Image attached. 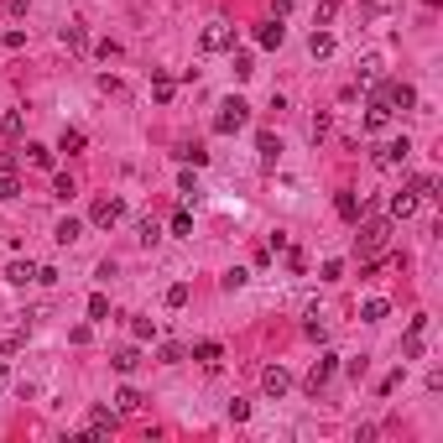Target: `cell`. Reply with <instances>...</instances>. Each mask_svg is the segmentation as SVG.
I'll list each match as a JSON object with an SVG mask.
<instances>
[{
  "instance_id": "cell-9",
  "label": "cell",
  "mask_w": 443,
  "mask_h": 443,
  "mask_svg": "<svg viewBox=\"0 0 443 443\" xmlns=\"http://www.w3.org/2000/svg\"><path fill=\"white\" fill-rule=\"evenodd\" d=\"M115 423H120V412H115V407H94V412H89V438H110V433H115Z\"/></svg>"
},
{
  "instance_id": "cell-33",
  "label": "cell",
  "mask_w": 443,
  "mask_h": 443,
  "mask_svg": "<svg viewBox=\"0 0 443 443\" xmlns=\"http://www.w3.org/2000/svg\"><path fill=\"white\" fill-rule=\"evenodd\" d=\"M136 240H141V245H157V240H162V230H157V219H141V224H136Z\"/></svg>"
},
{
  "instance_id": "cell-40",
  "label": "cell",
  "mask_w": 443,
  "mask_h": 443,
  "mask_svg": "<svg viewBox=\"0 0 443 443\" xmlns=\"http://www.w3.org/2000/svg\"><path fill=\"white\" fill-rule=\"evenodd\" d=\"M256 73V63H250V52H235V78H250Z\"/></svg>"
},
{
  "instance_id": "cell-31",
  "label": "cell",
  "mask_w": 443,
  "mask_h": 443,
  "mask_svg": "<svg viewBox=\"0 0 443 443\" xmlns=\"http://www.w3.org/2000/svg\"><path fill=\"white\" fill-rule=\"evenodd\" d=\"M256 152L266 157V162H277V152H281V141L272 136V131H261V136H256Z\"/></svg>"
},
{
  "instance_id": "cell-30",
  "label": "cell",
  "mask_w": 443,
  "mask_h": 443,
  "mask_svg": "<svg viewBox=\"0 0 443 443\" xmlns=\"http://www.w3.org/2000/svg\"><path fill=\"white\" fill-rule=\"evenodd\" d=\"M245 281H250V272H245V266H230V272L219 277V287H224V292H235V287H245Z\"/></svg>"
},
{
  "instance_id": "cell-41",
  "label": "cell",
  "mask_w": 443,
  "mask_h": 443,
  "mask_svg": "<svg viewBox=\"0 0 443 443\" xmlns=\"http://www.w3.org/2000/svg\"><path fill=\"white\" fill-rule=\"evenodd\" d=\"M178 193L183 198H198V178H193V172H183V178H178Z\"/></svg>"
},
{
  "instance_id": "cell-46",
  "label": "cell",
  "mask_w": 443,
  "mask_h": 443,
  "mask_svg": "<svg viewBox=\"0 0 443 443\" xmlns=\"http://www.w3.org/2000/svg\"><path fill=\"white\" fill-rule=\"evenodd\" d=\"M344 277V261H324V281H339Z\"/></svg>"
},
{
  "instance_id": "cell-15",
  "label": "cell",
  "mask_w": 443,
  "mask_h": 443,
  "mask_svg": "<svg viewBox=\"0 0 443 443\" xmlns=\"http://www.w3.org/2000/svg\"><path fill=\"white\" fill-rule=\"evenodd\" d=\"M146 407V396L136 392V386H120V392H115V412H141Z\"/></svg>"
},
{
  "instance_id": "cell-2",
  "label": "cell",
  "mask_w": 443,
  "mask_h": 443,
  "mask_svg": "<svg viewBox=\"0 0 443 443\" xmlns=\"http://www.w3.org/2000/svg\"><path fill=\"white\" fill-rule=\"evenodd\" d=\"M386 240H392V219H365V224H360V235H355L360 261H375L386 250Z\"/></svg>"
},
{
  "instance_id": "cell-38",
  "label": "cell",
  "mask_w": 443,
  "mask_h": 443,
  "mask_svg": "<svg viewBox=\"0 0 443 443\" xmlns=\"http://www.w3.org/2000/svg\"><path fill=\"white\" fill-rule=\"evenodd\" d=\"M188 350H183V344H162V350H157V360H162V365H178V360H183Z\"/></svg>"
},
{
  "instance_id": "cell-28",
  "label": "cell",
  "mask_w": 443,
  "mask_h": 443,
  "mask_svg": "<svg viewBox=\"0 0 443 443\" xmlns=\"http://www.w3.org/2000/svg\"><path fill=\"white\" fill-rule=\"evenodd\" d=\"M16 193H21V178H16V172L6 167V172H0V204H11Z\"/></svg>"
},
{
  "instance_id": "cell-1",
  "label": "cell",
  "mask_w": 443,
  "mask_h": 443,
  "mask_svg": "<svg viewBox=\"0 0 443 443\" xmlns=\"http://www.w3.org/2000/svg\"><path fill=\"white\" fill-rule=\"evenodd\" d=\"M370 99L386 104V110H418V89H412L407 78H386V84H375Z\"/></svg>"
},
{
  "instance_id": "cell-32",
  "label": "cell",
  "mask_w": 443,
  "mask_h": 443,
  "mask_svg": "<svg viewBox=\"0 0 443 443\" xmlns=\"http://www.w3.org/2000/svg\"><path fill=\"white\" fill-rule=\"evenodd\" d=\"M172 157H178V162H193V167H204V162H209V152H204V146H178Z\"/></svg>"
},
{
  "instance_id": "cell-22",
  "label": "cell",
  "mask_w": 443,
  "mask_h": 443,
  "mask_svg": "<svg viewBox=\"0 0 443 443\" xmlns=\"http://www.w3.org/2000/svg\"><path fill=\"white\" fill-rule=\"evenodd\" d=\"M386 313H392V303H386V298H365V308H360V318H365V324H381Z\"/></svg>"
},
{
  "instance_id": "cell-6",
  "label": "cell",
  "mask_w": 443,
  "mask_h": 443,
  "mask_svg": "<svg viewBox=\"0 0 443 443\" xmlns=\"http://www.w3.org/2000/svg\"><path fill=\"white\" fill-rule=\"evenodd\" d=\"M204 52H235V26L230 21H209L204 26Z\"/></svg>"
},
{
  "instance_id": "cell-43",
  "label": "cell",
  "mask_w": 443,
  "mask_h": 443,
  "mask_svg": "<svg viewBox=\"0 0 443 443\" xmlns=\"http://www.w3.org/2000/svg\"><path fill=\"white\" fill-rule=\"evenodd\" d=\"M334 11H339V0H324V6H318V26H329V21H334Z\"/></svg>"
},
{
  "instance_id": "cell-12",
  "label": "cell",
  "mask_w": 443,
  "mask_h": 443,
  "mask_svg": "<svg viewBox=\"0 0 443 443\" xmlns=\"http://www.w3.org/2000/svg\"><path fill=\"white\" fill-rule=\"evenodd\" d=\"M334 214H339L344 224H360V214H365V204H360L355 193H339V198H334Z\"/></svg>"
},
{
  "instance_id": "cell-16",
  "label": "cell",
  "mask_w": 443,
  "mask_h": 443,
  "mask_svg": "<svg viewBox=\"0 0 443 443\" xmlns=\"http://www.w3.org/2000/svg\"><path fill=\"white\" fill-rule=\"evenodd\" d=\"M110 365H115L120 375H131V370L141 365V350H136V344H126V350H115V355H110Z\"/></svg>"
},
{
  "instance_id": "cell-39",
  "label": "cell",
  "mask_w": 443,
  "mask_h": 443,
  "mask_svg": "<svg viewBox=\"0 0 443 443\" xmlns=\"http://www.w3.org/2000/svg\"><path fill=\"white\" fill-rule=\"evenodd\" d=\"M188 230H193V214L178 209V214H172V235H188Z\"/></svg>"
},
{
  "instance_id": "cell-45",
  "label": "cell",
  "mask_w": 443,
  "mask_h": 443,
  "mask_svg": "<svg viewBox=\"0 0 443 443\" xmlns=\"http://www.w3.org/2000/svg\"><path fill=\"white\" fill-rule=\"evenodd\" d=\"M0 47H11V52L26 47V32H6V37H0Z\"/></svg>"
},
{
  "instance_id": "cell-7",
  "label": "cell",
  "mask_w": 443,
  "mask_h": 443,
  "mask_svg": "<svg viewBox=\"0 0 443 443\" xmlns=\"http://www.w3.org/2000/svg\"><path fill=\"white\" fill-rule=\"evenodd\" d=\"M334 370H339V360H334V355H318V360H313V370H308V381H303V386H308V396L324 392V386L334 381Z\"/></svg>"
},
{
  "instance_id": "cell-14",
  "label": "cell",
  "mask_w": 443,
  "mask_h": 443,
  "mask_svg": "<svg viewBox=\"0 0 443 443\" xmlns=\"http://www.w3.org/2000/svg\"><path fill=\"white\" fill-rule=\"evenodd\" d=\"M256 42H261V47H281V42H287V26L272 16L266 26H256Z\"/></svg>"
},
{
  "instance_id": "cell-21",
  "label": "cell",
  "mask_w": 443,
  "mask_h": 443,
  "mask_svg": "<svg viewBox=\"0 0 443 443\" xmlns=\"http://www.w3.org/2000/svg\"><path fill=\"white\" fill-rule=\"evenodd\" d=\"M26 162H32L37 172H52V146H37L32 141V146H26Z\"/></svg>"
},
{
  "instance_id": "cell-8",
  "label": "cell",
  "mask_w": 443,
  "mask_h": 443,
  "mask_svg": "<svg viewBox=\"0 0 443 443\" xmlns=\"http://www.w3.org/2000/svg\"><path fill=\"white\" fill-rule=\"evenodd\" d=\"M261 392H266V396H287V392H292V375L281 370V365H266V370H261Z\"/></svg>"
},
{
  "instance_id": "cell-25",
  "label": "cell",
  "mask_w": 443,
  "mask_h": 443,
  "mask_svg": "<svg viewBox=\"0 0 443 443\" xmlns=\"http://www.w3.org/2000/svg\"><path fill=\"white\" fill-rule=\"evenodd\" d=\"M407 188H412L418 198H438V178H433V172H418V178H412Z\"/></svg>"
},
{
  "instance_id": "cell-42",
  "label": "cell",
  "mask_w": 443,
  "mask_h": 443,
  "mask_svg": "<svg viewBox=\"0 0 443 443\" xmlns=\"http://www.w3.org/2000/svg\"><path fill=\"white\" fill-rule=\"evenodd\" d=\"M287 266H292V272H308V256H303L298 245H287Z\"/></svg>"
},
{
  "instance_id": "cell-3",
  "label": "cell",
  "mask_w": 443,
  "mask_h": 443,
  "mask_svg": "<svg viewBox=\"0 0 443 443\" xmlns=\"http://www.w3.org/2000/svg\"><path fill=\"white\" fill-rule=\"evenodd\" d=\"M245 126H250V104L230 94V99L219 104V115H214V131H219V136H235V131H245Z\"/></svg>"
},
{
  "instance_id": "cell-26",
  "label": "cell",
  "mask_w": 443,
  "mask_h": 443,
  "mask_svg": "<svg viewBox=\"0 0 443 443\" xmlns=\"http://www.w3.org/2000/svg\"><path fill=\"white\" fill-rule=\"evenodd\" d=\"M21 131H26V115H21V110H11L6 120H0V136H6V141H16Z\"/></svg>"
},
{
  "instance_id": "cell-29",
  "label": "cell",
  "mask_w": 443,
  "mask_h": 443,
  "mask_svg": "<svg viewBox=\"0 0 443 443\" xmlns=\"http://www.w3.org/2000/svg\"><path fill=\"white\" fill-rule=\"evenodd\" d=\"M303 334H308V339H313V344H324V339H329V324H324V318H318V313H308Z\"/></svg>"
},
{
  "instance_id": "cell-17",
  "label": "cell",
  "mask_w": 443,
  "mask_h": 443,
  "mask_svg": "<svg viewBox=\"0 0 443 443\" xmlns=\"http://www.w3.org/2000/svg\"><path fill=\"white\" fill-rule=\"evenodd\" d=\"M308 52H313V58H334V32H324V26H318V32L308 37Z\"/></svg>"
},
{
  "instance_id": "cell-4",
  "label": "cell",
  "mask_w": 443,
  "mask_h": 443,
  "mask_svg": "<svg viewBox=\"0 0 443 443\" xmlns=\"http://www.w3.org/2000/svg\"><path fill=\"white\" fill-rule=\"evenodd\" d=\"M120 219H126V204H120V198H94L89 224H99V230H115Z\"/></svg>"
},
{
  "instance_id": "cell-20",
  "label": "cell",
  "mask_w": 443,
  "mask_h": 443,
  "mask_svg": "<svg viewBox=\"0 0 443 443\" xmlns=\"http://www.w3.org/2000/svg\"><path fill=\"white\" fill-rule=\"evenodd\" d=\"M58 37H63V47H68V52H84V47H89V32H84V26H63Z\"/></svg>"
},
{
  "instance_id": "cell-27",
  "label": "cell",
  "mask_w": 443,
  "mask_h": 443,
  "mask_svg": "<svg viewBox=\"0 0 443 443\" xmlns=\"http://www.w3.org/2000/svg\"><path fill=\"white\" fill-rule=\"evenodd\" d=\"M386 120H392V110L370 99V110H365V131H386Z\"/></svg>"
},
{
  "instance_id": "cell-44",
  "label": "cell",
  "mask_w": 443,
  "mask_h": 443,
  "mask_svg": "<svg viewBox=\"0 0 443 443\" xmlns=\"http://www.w3.org/2000/svg\"><path fill=\"white\" fill-rule=\"evenodd\" d=\"M329 126H334L329 115H313V141H324V136H329Z\"/></svg>"
},
{
  "instance_id": "cell-48",
  "label": "cell",
  "mask_w": 443,
  "mask_h": 443,
  "mask_svg": "<svg viewBox=\"0 0 443 443\" xmlns=\"http://www.w3.org/2000/svg\"><path fill=\"white\" fill-rule=\"evenodd\" d=\"M423 6H438V0H423Z\"/></svg>"
},
{
  "instance_id": "cell-18",
  "label": "cell",
  "mask_w": 443,
  "mask_h": 443,
  "mask_svg": "<svg viewBox=\"0 0 443 443\" xmlns=\"http://www.w3.org/2000/svg\"><path fill=\"white\" fill-rule=\"evenodd\" d=\"M84 141H89V136H84L78 126H63V136H58V152H68V157H73V152H84Z\"/></svg>"
},
{
  "instance_id": "cell-47",
  "label": "cell",
  "mask_w": 443,
  "mask_h": 443,
  "mask_svg": "<svg viewBox=\"0 0 443 443\" xmlns=\"http://www.w3.org/2000/svg\"><path fill=\"white\" fill-rule=\"evenodd\" d=\"M287 11H292V0H272V16H277V21L287 16Z\"/></svg>"
},
{
  "instance_id": "cell-34",
  "label": "cell",
  "mask_w": 443,
  "mask_h": 443,
  "mask_svg": "<svg viewBox=\"0 0 443 443\" xmlns=\"http://www.w3.org/2000/svg\"><path fill=\"white\" fill-rule=\"evenodd\" d=\"M131 334H136V344H146V339H157V324H152V318H136Z\"/></svg>"
},
{
  "instance_id": "cell-19",
  "label": "cell",
  "mask_w": 443,
  "mask_h": 443,
  "mask_svg": "<svg viewBox=\"0 0 443 443\" xmlns=\"http://www.w3.org/2000/svg\"><path fill=\"white\" fill-rule=\"evenodd\" d=\"M6 281L26 287V281H37V266H32V261H11V266H6Z\"/></svg>"
},
{
  "instance_id": "cell-24",
  "label": "cell",
  "mask_w": 443,
  "mask_h": 443,
  "mask_svg": "<svg viewBox=\"0 0 443 443\" xmlns=\"http://www.w3.org/2000/svg\"><path fill=\"white\" fill-rule=\"evenodd\" d=\"M152 94H157V104H172V94H178V78L157 73V78H152Z\"/></svg>"
},
{
  "instance_id": "cell-37",
  "label": "cell",
  "mask_w": 443,
  "mask_h": 443,
  "mask_svg": "<svg viewBox=\"0 0 443 443\" xmlns=\"http://www.w3.org/2000/svg\"><path fill=\"white\" fill-rule=\"evenodd\" d=\"M89 318H110V298H104V292H94V298H89Z\"/></svg>"
},
{
  "instance_id": "cell-36",
  "label": "cell",
  "mask_w": 443,
  "mask_h": 443,
  "mask_svg": "<svg viewBox=\"0 0 443 443\" xmlns=\"http://www.w3.org/2000/svg\"><path fill=\"white\" fill-rule=\"evenodd\" d=\"M52 193H58V198H73L78 188H73V178H68V172H58V178H52Z\"/></svg>"
},
{
  "instance_id": "cell-23",
  "label": "cell",
  "mask_w": 443,
  "mask_h": 443,
  "mask_svg": "<svg viewBox=\"0 0 443 443\" xmlns=\"http://www.w3.org/2000/svg\"><path fill=\"white\" fill-rule=\"evenodd\" d=\"M78 235H84V219H63L58 230H52V240H58V245H73Z\"/></svg>"
},
{
  "instance_id": "cell-13",
  "label": "cell",
  "mask_w": 443,
  "mask_h": 443,
  "mask_svg": "<svg viewBox=\"0 0 443 443\" xmlns=\"http://www.w3.org/2000/svg\"><path fill=\"white\" fill-rule=\"evenodd\" d=\"M418 204H423V198L412 193V188H401V193L392 198V219H412V214H418Z\"/></svg>"
},
{
  "instance_id": "cell-11",
  "label": "cell",
  "mask_w": 443,
  "mask_h": 443,
  "mask_svg": "<svg viewBox=\"0 0 443 443\" xmlns=\"http://www.w3.org/2000/svg\"><path fill=\"white\" fill-rule=\"evenodd\" d=\"M193 360H198V365H209V370H214V365L224 360V344H219V339H198V344H193Z\"/></svg>"
},
{
  "instance_id": "cell-10",
  "label": "cell",
  "mask_w": 443,
  "mask_h": 443,
  "mask_svg": "<svg viewBox=\"0 0 443 443\" xmlns=\"http://www.w3.org/2000/svg\"><path fill=\"white\" fill-rule=\"evenodd\" d=\"M423 339H427V318H412V324H407V339H401V355L418 360V355H423Z\"/></svg>"
},
{
  "instance_id": "cell-35",
  "label": "cell",
  "mask_w": 443,
  "mask_h": 443,
  "mask_svg": "<svg viewBox=\"0 0 443 443\" xmlns=\"http://www.w3.org/2000/svg\"><path fill=\"white\" fill-rule=\"evenodd\" d=\"M167 308H183L188 303V281H172V287H167V298H162Z\"/></svg>"
},
{
  "instance_id": "cell-5",
  "label": "cell",
  "mask_w": 443,
  "mask_h": 443,
  "mask_svg": "<svg viewBox=\"0 0 443 443\" xmlns=\"http://www.w3.org/2000/svg\"><path fill=\"white\" fill-rule=\"evenodd\" d=\"M407 157H412V141H407V136H396V141H386L381 152H375V167H381V172H396L401 162H407Z\"/></svg>"
}]
</instances>
